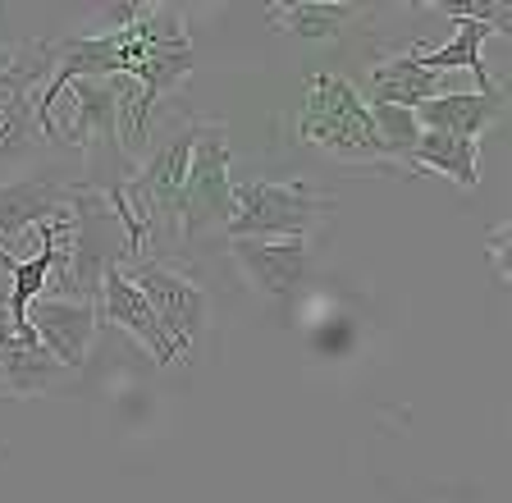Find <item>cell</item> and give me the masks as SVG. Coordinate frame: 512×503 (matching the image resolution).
<instances>
[{
  "label": "cell",
  "mask_w": 512,
  "mask_h": 503,
  "mask_svg": "<svg viewBox=\"0 0 512 503\" xmlns=\"http://www.w3.org/2000/svg\"><path fill=\"white\" fill-rule=\"evenodd\" d=\"M28 325L32 334L46 343V353L74 375L87 366V353H92L96 325H101V311L96 302H69V298H37L28 307Z\"/></svg>",
  "instance_id": "ba28073f"
},
{
  "label": "cell",
  "mask_w": 512,
  "mask_h": 503,
  "mask_svg": "<svg viewBox=\"0 0 512 503\" xmlns=\"http://www.w3.org/2000/svg\"><path fill=\"white\" fill-rule=\"evenodd\" d=\"M96 311H101L106 321H115L119 330L133 334V339H138L142 348L151 353V362H156V366H174V362H179L174 343L165 339L160 321L151 316L147 298H142V293L133 289V279L124 275V266H115L106 279H101V302H96Z\"/></svg>",
  "instance_id": "30bf717a"
},
{
  "label": "cell",
  "mask_w": 512,
  "mask_h": 503,
  "mask_svg": "<svg viewBox=\"0 0 512 503\" xmlns=\"http://www.w3.org/2000/svg\"><path fill=\"white\" fill-rule=\"evenodd\" d=\"M366 106H403V110H416L421 101L430 97H444V78L430 74V69L416 65V55L403 51V55H389L380 65H371L366 74Z\"/></svg>",
  "instance_id": "4fadbf2b"
},
{
  "label": "cell",
  "mask_w": 512,
  "mask_h": 503,
  "mask_svg": "<svg viewBox=\"0 0 512 503\" xmlns=\"http://www.w3.org/2000/svg\"><path fill=\"white\" fill-rule=\"evenodd\" d=\"M490 37H499V28L485 19H467V14H453V37L439 46H412L416 65L430 69V74L444 78L448 69H471L480 83V92H494V78H490V65H485V55H480V46L490 42Z\"/></svg>",
  "instance_id": "7c38bea8"
},
{
  "label": "cell",
  "mask_w": 512,
  "mask_h": 503,
  "mask_svg": "<svg viewBox=\"0 0 512 503\" xmlns=\"http://www.w3.org/2000/svg\"><path fill=\"white\" fill-rule=\"evenodd\" d=\"M10 65V46H0V69Z\"/></svg>",
  "instance_id": "d6986e66"
},
{
  "label": "cell",
  "mask_w": 512,
  "mask_h": 503,
  "mask_svg": "<svg viewBox=\"0 0 512 503\" xmlns=\"http://www.w3.org/2000/svg\"><path fill=\"white\" fill-rule=\"evenodd\" d=\"M124 275L133 279V289L147 298L151 316L160 321L165 339L174 343L179 362H188L192 348L202 343L206 325H211V298H206V289L197 284V279L183 275V270H174L170 261H160V257L128 261Z\"/></svg>",
  "instance_id": "5b68a950"
},
{
  "label": "cell",
  "mask_w": 512,
  "mask_h": 503,
  "mask_svg": "<svg viewBox=\"0 0 512 503\" xmlns=\"http://www.w3.org/2000/svg\"><path fill=\"white\" fill-rule=\"evenodd\" d=\"M371 119H375V133H380L384 151L394 156V165H407L416 138H421L416 115H412V110H403V106H371Z\"/></svg>",
  "instance_id": "e0dca14e"
},
{
  "label": "cell",
  "mask_w": 512,
  "mask_h": 503,
  "mask_svg": "<svg viewBox=\"0 0 512 503\" xmlns=\"http://www.w3.org/2000/svg\"><path fill=\"white\" fill-rule=\"evenodd\" d=\"M508 101H503V87L494 92H444V97H430L412 110L421 129H435V133H458V138L480 142V133L499 124Z\"/></svg>",
  "instance_id": "8fae6325"
},
{
  "label": "cell",
  "mask_w": 512,
  "mask_h": 503,
  "mask_svg": "<svg viewBox=\"0 0 512 503\" xmlns=\"http://www.w3.org/2000/svg\"><path fill=\"white\" fill-rule=\"evenodd\" d=\"M69 188L60 174H28L0 183V238H23L32 229L69 220Z\"/></svg>",
  "instance_id": "9c48e42d"
},
{
  "label": "cell",
  "mask_w": 512,
  "mask_h": 503,
  "mask_svg": "<svg viewBox=\"0 0 512 503\" xmlns=\"http://www.w3.org/2000/svg\"><path fill=\"white\" fill-rule=\"evenodd\" d=\"M234 147H229V124L192 115V151L188 174H183V206H179V238L197 243L206 234H224L234 215Z\"/></svg>",
  "instance_id": "3957f363"
},
{
  "label": "cell",
  "mask_w": 512,
  "mask_h": 503,
  "mask_svg": "<svg viewBox=\"0 0 512 503\" xmlns=\"http://www.w3.org/2000/svg\"><path fill=\"white\" fill-rule=\"evenodd\" d=\"M192 151V115H174L170 129L151 142L124 188V202L138 220L142 238H179V206H183V174Z\"/></svg>",
  "instance_id": "7a4b0ae2"
},
{
  "label": "cell",
  "mask_w": 512,
  "mask_h": 503,
  "mask_svg": "<svg viewBox=\"0 0 512 503\" xmlns=\"http://www.w3.org/2000/svg\"><path fill=\"white\" fill-rule=\"evenodd\" d=\"M334 215V197L316 193L311 183H234V215L224 238H311Z\"/></svg>",
  "instance_id": "277c9868"
},
{
  "label": "cell",
  "mask_w": 512,
  "mask_h": 503,
  "mask_svg": "<svg viewBox=\"0 0 512 503\" xmlns=\"http://www.w3.org/2000/svg\"><path fill=\"white\" fill-rule=\"evenodd\" d=\"M298 138L320 147L325 156L343 165H371L380 174H398L403 165H394V156L384 151L380 133H375L371 106L357 87L343 74H311L307 92H302V110H298Z\"/></svg>",
  "instance_id": "6da1fadb"
},
{
  "label": "cell",
  "mask_w": 512,
  "mask_h": 503,
  "mask_svg": "<svg viewBox=\"0 0 512 503\" xmlns=\"http://www.w3.org/2000/svg\"><path fill=\"white\" fill-rule=\"evenodd\" d=\"M51 142L37 129V110L32 97H19L0 110V183H10V170H23L28 161H37Z\"/></svg>",
  "instance_id": "2e32d148"
},
{
  "label": "cell",
  "mask_w": 512,
  "mask_h": 503,
  "mask_svg": "<svg viewBox=\"0 0 512 503\" xmlns=\"http://www.w3.org/2000/svg\"><path fill=\"white\" fill-rule=\"evenodd\" d=\"M407 174H444L458 188H480V142L458 138V133H435L421 129L412 156H407Z\"/></svg>",
  "instance_id": "5bb4252c"
},
{
  "label": "cell",
  "mask_w": 512,
  "mask_h": 503,
  "mask_svg": "<svg viewBox=\"0 0 512 503\" xmlns=\"http://www.w3.org/2000/svg\"><path fill=\"white\" fill-rule=\"evenodd\" d=\"M229 257L238 261L256 293H266L275 307L293 311L311 284V238H229Z\"/></svg>",
  "instance_id": "8992f818"
},
{
  "label": "cell",
  "mask_w": 512,
  "mask_h": 503,
  "mask_svg": "<svg viewBox=\"0 0 512 503\" xmlns=\"http://www.w3.org/2000/svg\"><path fill=\"white\" fill-rule=\"evenodd\" d=\"M64 375L69 371L46 353V343L32 334V325L14 321L5 311V293H0V394L10 398L51 394Z\"/></svg>",
  "instance_id": "52a82bcc"
},
{
  "label": "cell",
  "mask_w": 512,
  "mask_h": 503,
  "mask_svg": "<svg viewBox=\"0 0 512 503\" xmlns=\"http://www.w3.org/2000/svg\"><path fill=\"white\" fill-rule=\"evenodd\" d=\"M503 252H508V225H494L490 234V257H494V275L508 279V261H503Z\"/></svg>",
  "instance_id": "ac0fdd59"
},
{
  "label": "cell",
  "mask_w": 512,
  "mask_h": 503,
  "mask_svg": "<svg viewBox=\"0 0 512 503\" xmlns=\"http://www.w3.org/2000/svg\"><path fill=\"white\" fill-rule=\"evenodd\" d=\"M371 14V5H348V0H279L266 5V23L275 33H293L307 42H330L343 33L348 19Z\"/></svg>",
  "instance_id": "9a60e30c"
}]
</instances>
